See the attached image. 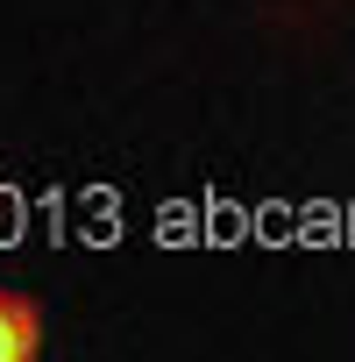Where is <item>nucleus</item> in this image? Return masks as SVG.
Segmentation results:
<instances>
[{"mask_svg": "<svg viewBox=\"0 0 355 362\" xmlns=\"http://www.w3.org/2000/svg\"><path fill=\"white\" fill-rule=\"evenodd\" d=\"M36 348H43V320H36V305L15 298V291H0V362H29Z\"/></svg>", "mask_w": 355, "mask_h": 362, "instance_id": "1", "label": "nucleus"}]
</instances>
